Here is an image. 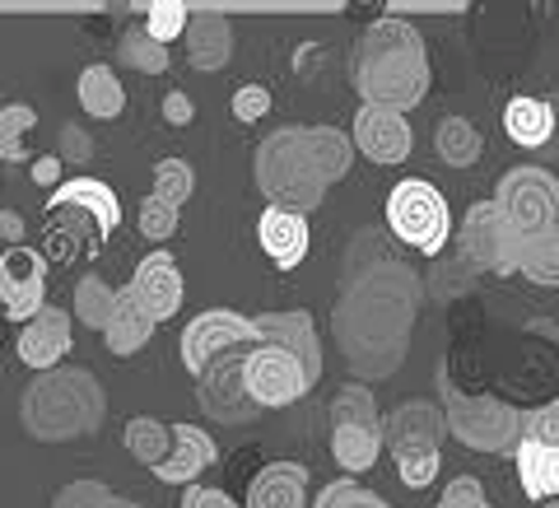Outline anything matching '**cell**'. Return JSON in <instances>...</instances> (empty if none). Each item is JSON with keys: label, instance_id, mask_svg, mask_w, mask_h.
<instances>
[{"label": "cell", "instance_id": "1", "mask_svg": "<svg viewBox=\"0 0 559 508\" xmlns=\"http://www.w3.org/2000/svg\"><path fill=\"white\" fill-rule=\"evenodd\" d=\"M419 308V280L401 261H373L369 271H349L336 299V341L345 364L359 378H392L406 359Z\"/></svg>", "mask_w": 559, "mask_h": 508}, {"label": "cell", "instance_id": "2", "mask_svg": "<svg viewBox=\"0 0 559 508\" xmlns=\"http://www.w3.org/2000/svg\"><path fill=\"white\" fill-rule=\"evenodd\" d=\"M349 164H355V140L336 127H280L252 154L261 197L299 215H312L326 201Z\"/></svg>", "mask_w": 559, "mask_h": 508}, {"label": "cell", "instance_id": "3", "mask_svg": "<svg viewBox=\"0 0 559 508\" xmlns=\"http://www.w3.org/2000/svg\"><path fill=\"white\" fill-rule=\"evenodd\" d=\"M349 80L364 103L406 113L429 94V51L419 28L406 20H373L359 33Z\"/></svg>", "mask_w": 559, "mask_h": 508}, {"label": "cell", "instance_id": "4", "mask_svg": "<svg viewBox=\"0 0 559 508\" xmlns=\"http://www.w3.org/2000/svg\"><path fill=\"white\" fill-rule=\"evenodd\" d=\"M103 415H108V392L90 369H75V364L38 374L20 397V425L38 444L90 439L98 434Z\"/></svg>", "mask_w": 559, "mask_h": 508}, {"label": "cell", "instance_id": "5", "mask_svg": "<svg viewBox=\"0 0 559 508\" xmlns=\"http://www.w3.org/2000/svg\"><path fill=\"white\" fill-rule=\"evenodd\" d=\"M443 420L452 439L476 452H513L522 444V411L499 397H466L443 382Z\"/></svg>", "mask_w": 559, "mask_h": 508}, {"label": "cell", "instance_id": "6", "mask_svg": "<svg viewBox=\"0 0 559 508\" xmlns=\"http://www.w3.org/2000/svg\"><path fill=\"white\" fill-rule=\"evenodd\" d=\"M388 224H392V234L406 243V248L425 252V257H439L448 248V238H452L448 197L433 182H425V178H406V182L392 187Z\"/></svg>", "mask_w": 559, "mask_h": 508}, {"label": "cell", "instance_id": "7", "mask_svg": "<svg viewBox=\"0 0 559 508\" xmlns=\"http://www.w3.org/2000/svg\"><path fill=\"white\" fill-rule=\"evenodd\" d=\"M495 205L522 238H536V234H546L559 224V178L546 168H532V164L513 168L499 178Z\"/></svg>", "mask_w": 559, "mask_h": 508}, {"label": "cell", "instance_id": "8", "mask_svg": "<svg viewBox=\"0 0 559 508\" xmlns=\"http://www.w3.org/2000/svg\"><path fill=\"white\" fill-rule=\"evenodd\" d=\"M522 238L509 220L499 215L495 201H476L466 210L462 229H457V248L476 271L489 275H518V257H522Z\"/></svg>", "mask_w": 559, "mask_h": 508}, {"label": "cell", "instance_id": "9", "mask_svg": "<svg viewBox=\"0 0 559 508\" xmlns=\"http://www.w3.org/2000/svg\"><path fill=\"white\" fill-rule=\"evenodd\" d=\"M248 345H257L252 318H242L234 308H205L182 331V364H187V374L201 378L215 359H224L229 350H248Z\"/></svg>", "mask_w": 559, "mask_h": 508}, {"label": "cell", "instance_id": "10", "mask_svg": "<svg viewBox=\"0 0 559 508\" xmlns=\"http://www.w3.org/2000/svg\"><path fill=\"white\" fill-rule=\"evenodd\" d=\"M242 382L261 411H280V406H294L299 397L312 392V378L289 350L280 345H257L248 350V364H242Z\"/></svg>", "mask_w": 559, "mask_h": 508}, {"label": "cell", "instance_id": "11", "mask_svg": "<svg viewBox=\"0 0 559 508\" xmlns=\"http://www.w3.org/2000/svg\"><path fill=\"white\" fill-rule=\"evenodd\" d=\"M242 364H248V350H229V355L215 359L197 378L201 382L197 388L201 411L215 420V425H252V420L261 415V406L248 392V382H242Z\"/></svg>", "mask_w": 559, "mask_h": 508}, {"label": "cell", "instance_id": "12", "mask_svg": "<svg viewBox=\"0 0 559 508\" xmlns=\"http://www.w3.org/2000/svg\"><path fill=\"white\" fill-rule=\"evenodd\" d=\"M0 308L10 322H33L47 308V257H38L24 243L0 252Z\"/></svg>", "mask_w": 559, "mask_h": 508}, {"label": "cell", "instance_id": "13", "mask_svg": "<svg viewBox=\"0 0 559 508\" xmlns=\"http://www.w3.org/2000/svg\"><path fill=\"white\" fill-rule=\"evenodd\" d=\"M355 150L369 154L373 164H406L411 150H415V131L406 113L396 108H378V103H364L359 117H355Z\"/></svg>", "mask_w": 559, "mask_h": 508}, {"label": "cell", "instance_id": "14", "mask_svg": "<svg viewBox=\"0 0 559 508\" xmlns=\"http://www.w3.org/2000/svg\"><path fill=\"white\" fill-rule=\"evenodd\" d=\"M257 322V345H280L308 369V378H322V341H318V322L308 308H285V312H261Z\"/></svg>", "mask_w": 559, "mask_h": 508}, {"label": "cell", "instance_id": "15", "mask_svg": "<svg viewBox=\"0 0 559 508\" xmlns=\"http://www.w3.org/2000/svg\"><path fill=\"white\" fill-rule=\"evenodd\" d=\"M61 210H75V215H94V234L98 243L112 238V229L121 224V201L117 191L103 182V178H70L51 191L47 201V215H61Z\"/></svg>", "mask_w": 559, "mask_h": 508}, {"label": "cell", "instance_id": "16", "mask_svg": "<svg viewBox=\"0 0 559 508\" xmlns=\"http://www.w3.org/2000/svg\"><path fill=\"white\" fill-rule=\"evenodd\" d=\"M135 299L150 308L154 322H168L182 308V275H178V257L173 252H150L131 275Z\"/></svg>", "mask_w": 559, "mask_h": 508}, {"label": "cell", "instance_id": "17", "mask_svg": "<svg viewBox=\"0 0 559 508\" xmlns=\"http://www.w3.org/2000/svg\"><path fill=\"white\" fill-rule=\"evenodd\" d=\"M257 238H261V252H266L280 271H294L299 261L308 257V215L299 210H280V205H266L257 220Z\"/></svg>", "mask_w": 559, "mask_h": 508}, {"label": "cell", "instance_id": "18", "mask_svg": "<svg viewBox=\"0 0 559 508\" xmlns=\"http://www.w3.org/2000/svg\"><path fill=\"white\" fill-rule=\"evenodd\" d=\"M66 350H70V312L47 304L38 318L20 331V359L28 364V369L47 374V369H61Z\"/></svg>", "mask_w": 559, "mask_h": 508}, {"label": "cell", "instance_id": "19", "mask_svg": "<svg viewBox=\"0 0 559 508\" xmlns=\"http://www.w3.org/2000/svg\"><path fill=\"white\" fill-rule=\"evenodd\" d=\"M448 420L433 401H401V406L382 420V444L388 448H443Z\"/></svg>", "mask_w": 559, "mask_h": 508}, {"label": "cell", "instance_id": "20", "mask_svg": "<svg viewBox=\"0 0 559 508\" xmlns=\"http://www.w3.org/2000/svg\"><path fill=\"white\" fill-rule=\"evenodd\" d=\"M210 466H215V439L197 425H173V452L168 462L154 466V476L164 485H197V476Z\"/></svg>", "mask_w": 559, "mask_h": 508}, {"label": "cell", "instance_id": "21", "mask_svg": "<svg viewBox=\"0 0 559 508\" xmlns=\"http://www.w3.org/2000/svg\"><path fill=\"white\" fill-rule=\"evenodd\" d=\"M234 57V24L219 10H197L187 24V61L197 70H224Z\"/></svg>", "mask_w": 559, "mask_h": 508}, {"label": "cell", "instance_id": "22", "mask_svg": "<svg viewBox=\"0 0 559 508\" xmlns=\"http://www.w3.org/2000/svg\"><path fill=\"white\" fill-rule=\"evenodd\" d=\"M248 508H308V466L271 462L248 485Z\"/></svg>", "mask_w": 559, "mask_h": 508}, {"label": "cell", "instance_id": "23", "mask_svg": "<svg viewBox=\"0 0 559 508\" xmlns=\"http://www.w3.org/2000/svg\"><path fill=\"white\" fill-rule=\"evenodd\" d=\"M154 322L150 318V308L135 299V290L131 285H121L117 290V308H112V322H108V331H103V341H108V350L117 359H131L135 350H145V341L154 336Z\"/></svg>", "mask_w": 559, "mask_h": 508}, {"label": "cell", "instance_id": "24", "mask_svg": "<svg viewBox=\"0 0 559 508\" xmlns=\"http://www.w3.org/2000/svg\"><path fill=\"white\" fill-rule=\"evenodd\" d=\"M522 495L532 504H555L559 508V448L550 444H518L513 448Z\"/></svg>", "mask_w": 559, "mask_h": 508}, {"label": "cell", "instance_id": "25", "mask_svg": "<svg viewBox=\"0 0 559 508\" xmlns=\"http://www.w3.org/2000/svg\"><path fill=\"white\" fill-rule=\"evenodd\" d=\"M503 131H509V140H518V145H527V150L550 145L555 108L550 103H540V98H513L509 108H503Z\"/></svg>", "mask_w": 559, "mask_h": 508}, {"label": "cell", "instance_id": "26", "mask_svg": "<svg viewBox=\"0 0 559 508\" xmlns=\"http://www.w3.org/2000/svg\"><path fill=\"white\" fill-rule=\"evenodd\" d=\"M80 108L90 117H98V121H112V117L127 113V90H121V80L112 75V66H84Z\"/></svg>", "mask_w": 559, "mask_h": 508}, {"label": "cell", "instance_id": "27", "mask_svg": "<svg viewBox=\"0 0 559 508\" xmlns=\"http://www.w3.org/2000/svg\"><path fill=\"white\" fill-rule=\"evenodd\" d=\"M127 452L154 471L159 462H168V452H173V425L168 420H154V415L127 420Z\"/></svg>", "mask_w": 559, "mask_h": 508}, {"label": "cell", "instance_id": "28", "mask_svg": "<svg viewBox=\"0 0 559 508\" xmlns=\"http://www.w3.org/2000/svg\"><path fill=\"white\" fill-rule=\"evenodd\" d=\"M518 275L532 280V285H546L559 290V224L546 234H536L522 243V257H518Z\"/></svg>", "mask_w": 559, "mask_h": 508}, {"label": "cell", "instance_id": "29", "mask_svg": "<svg viewBox=\"0 0 559 508\" xmlns=\"http://www.w3.org/2000/svg\"><path fill=\"white\" fill-rule=\"evenodd\" d=\"M433 150H439V160L448 168H471L480 160V131L471 127L466 117H443L439 121V131H433Z\"/></svg>", "mask_w": 559, "mask_h": 508}, {"label": "cell", "instance_id": "30", "mask_svg": "<svg viewBox=\"0 0 559 508\" xmlns=\"http://www.w3.org/2000/svg\"><path fill=\"white\" fill-rule=\"evenodd\" d=\"M331 452L345 471H369L382 452V429L369 425H336L331 429Z\"/></svg>", "mask_w": 559, "mask_h": 508}, {"label": "cell", "instance_id": "31", "mask_svg": "<svg viewBox=\"0 0 559 508\" xmlns=\"http://www.w3.org/2000/svg\"><path fill=\"white\" fill-rule=\"evenodd\" d=\"M112 308H117V290L108 285V280L84 275L80 285H75V318H80L84 327L108 331V322H112Z\"/></svg>", "mask_w": 559, "mask_h": 508}, {"label": "cell", "instance_id": "32", "mask_svg": "<svg viewBox=\"0 0 559 508\" xmlns=\"http://www.w3.org/2000/svg\"><path fill=\"white\" fill-rule=\"evenodd\" d=\"M38 127V113L28 103H10L0 108V160L5 164H28V150H24V135Z\"/></svg>", "mask_w": 559, "mask_h": 508}, {"label": "cell", "instance_id": "33", "mask_svg": "<svg viewBox=\"0 0 559 508\" xmlns=\"http://www.w3.org/2000/svg\"><path fill=\"white\" fill-rule=\"evenodd\" d=\"M117 57L127 61L131 70H140V75H164V70H168V47L154 43L145 33V24H135V28L121 33V51H117Z\"/></svg>", "mask_w": 559, "mask_h": 508}, {"label": "cell", "instance_id": "34", "mask_svg": "<svg viewBox=\"0 0 559 508\" xmlns=\"http://www.w3.org/2000/svg\"><path fill=\"white\" fill-rule=\"evenodd\" d=\"M331 425H369V429H382V415H378L373 392L359 388V382L341 388L336 401H331Z\"/></svg>", "mask_w": 559, "mask_h": 508}, {"label": "cell", "instance_id": "35", "mask_svg": "<svg viewBox=\"0 0 559 508\" xmlns=\"http://www.w3.org/2000/svg\"><path fill=\"white\" fill-rule=\"evenodd\" d=\"M191 191H197V173H191L187 160H159L154 164V197L159 201L182 210V201H191Z\"/></svg>", "mask_w": 559, "mask_h": 508}, {"label": "cell", "instance_id": "36", "mask_svg": "<svg viewBox=\"0 0 559 508\" xmlns=\"http://www.w3.org/2000/svg\"><path fill=\"white\" fill-rule=\"evenodd\" d=\"M392 458H396V476H401V485L425 489L433 476H439L443 448H392Z\"/></svg>", "mask_w": 559, "mask_h": 508}, {"label": "cell", "instance_id": "37", "mask_svg": "<svg viewBox=\"0 0 559 508\" xmlns=\"http://www.w3.org/2000/svg\"><path fill=\"white\" fill-rule=\"evenodd\" d=\"M312 508H392L388 499L378 495V489L359 485V481H331L318 499H312Z\"/></svg>", "mask_w": 559, "mask_h": 508}, {"label": "cell", "instance_id": "38", "mask_svg": "<svg viewBox=\"0 0 559 508\" xmlns=\"http://www.w3.org/2000/svg\"><path fill=\"white\" fill-rule=\"evenodd\" d=\"M187 24H191L187 5H178V0H154V5H150V20H145V33H150L154 43L168 47L173 38H182Z\"/></svg>", "mask_w": 559, "mask_h": 508}, {"label": "cell", "instance_id": "39", "mask_svg": "<svg viewBox=\"0 0 559 508\" xmlns=\"http://www.w3.org/2000/svg\"><path fill=\"white\" fill-rule=\"evenodd\" d=\"M178 215H182L178 205H168V201H159V197H145V201H140L135 224H140V234H145V238L164 243V238H173V229H178Z\"/></svg>", "mask_w": 559, "mask_h": 508}, {"label": "cell", "instance_id": "40", "mask_svg": "<svg viewBox=\"0 0 559 508\" xmlns=\"http://www.w3.org/2000/svg\"><path fill=\"white\" fill-rule=\"evenodd\" d=\"M117 495L103 481H70L57 489V499H51V508H108Z\"/></svg>", "mask_w": 559, "mask_h": 508}, {"label": "cell", "instance_id": "41", "mask_svg": "<svg viewBox=\"0 0 559 508\" xmlns=\"http://www.w3.org/2000/svg\"><path fill=\"white\" fill-rule=\"evenodd\" d=\"M522 444H550V448H559V397L522 415Z\"/></svg>", "mask_w": 559, "mask_h": 508}, {"label": "cell", "instance_id": "42", "mask_svg": "<svg viewBox=\"0 0 559 508\" xmlns=\"http://www.w3.org/2000/svg\"><path fill=\"white\" fill-rule=\"evenodd\" d=\"M439 508H495V504L485 499V485H480L476 476H457V481L443 489Z\"/></svg>", "mask_w": 559, "mask_h": 508}, {"label": "cell", "instance_id": "43", "mask_svg": "<svg viewBox=\"0 0 559 508\" xmlns=\"http://www.w3.org/2000/svg\"><path fill=\"white\" fill-rule=\"evenodd\" d=\"M271 113V90L266 84H242V90L234 94V117L238 121H261Z\"/></svg>", "mask_w": 559, "mask_h": 508}, {"label": "cell", "instance_id": "44", "mask_svg": "<svg viewBox=\"0 0 559 508\" xmlns=\"http://www.w3.org/2000/svg\"><path fill=\"white\" fill-rule=\"evenodd\" d=\"M182 508H238V504L224 495V489H215V485H187Z\"/></svg>", "mask_w": 559, "mask_h": 508}, {"label": "cell", "instance_id": "45", "mask_svg": "<svg viewBox=\"0 0 559 508\" xmlns=\"http://www.w3.org/2000/svg\"><path fill=\"white\" fill-rule=\"evenodd\" d=\"M164 117L173 121V127H187V121L197 117V103H191L182 90H173V94L164 98Z\"/></svg>", "mask_w": 559, "mask_h": 508}, {"label": "cell", "instance_id": "46", "mask_svg": "<svg viewBox=\"0 0 559 508\" xmlns=\"http://www.w3.org/2000/svg\"><path fill=\"white\" fill-rule=\"evenodd\" d=\"M90 150H94V145H90V135H84L80 127H66V131H61V164H66V160L80 164Z\"/></svg>", "mask_w": 559, "mask_h": 508}, {"label": "cell", "instance_id": "47", "mask_svg": "<svg viewBox=\"0 0 559 508\" xmlns=\"http://www.w3.org/2000/svg\"><path fill=\"white\" fill-rule=\"evenodd\" d=\"M33 173V182H51V187H61V154H43V160H33L28 164Z\"/></svg>", "mask_w": 559, "mask_h": 508}, {"label": "cell", "instance_id": "48", "mask_svg": "<svg viewBox=\"0 0 559 508\" xmlns=\"http://www.w3.org/2000/svg\"><path fill=\"white\" fill-rule=\"evenodd\" d=\"M0 234L20 238V234H24V220H20V215H0Z\"/></svg>", "mask_w": 559, "mask_h": 508}, {"label": "cell", "instance_id": "49", "mask_svg": "<svg viewBox=\"0 0 559 508\" xmlns=\"http://www.w3.org/2000/svg\"><path fill=\"white\" fill-rule=\"evenodd\" d=\"M108 508H140V504H131V499H112Z\"/></svg>", "mask_w": 559, "mask_h": 508}]
</instances>
